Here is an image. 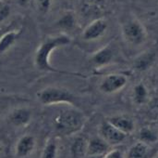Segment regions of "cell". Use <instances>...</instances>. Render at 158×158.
Listing matches in <instances>:
<instances>
[{
  "instance_id": "1",
  "label": "cell",
  "mask_w": 158,
  "mask_h": 158,
  "mask_svg": "<svg viewBox=\"0 0 158 158\" xmlns=\"http://www.w3.org/2000/svg\"><path fill=\"white\" fill-rule=\"evenodd\" d=\"M71 38L66 34H60L55 36L46 38L41 43L36 49L34 55V63L38 70L44 72H54L59 74H66L54 68L50 63V55L57 47L67 46L70 44Z\"/></svg>"
},
{
  "instance_id": "2",
  "label": "cell",
  "mask_w": 158,
  "mask_h": 158,
  "mask_svg": "<svg viewBox=\"0 0 158 158\" xmlns=\"http://www.w3.org/2000/svg\"><path fill=\"white\" fill-rule=\"evenodd\" d=\"M86 121V117L76 106L63 109L55 119V128L58 134L71 135L80 131Z\"/></svg>"
},
{
  "instance_id": "3",
  "label": "cell",
  "mask_w": 158,
  "mask_h": 158,
  "mask_svg": "<svg viewBox=\"0 0 158 158\" xmlns=\"http://www.w3.org/2000/svg\"><path fill=\"white\" fill-rule=\"evenodd\" d=\"M39 102L44 105L69 104L76 106L78 98L69 90L57 87H48L40 90L37 94Z\"/></svg>"
},
{
  "instance_id": "4",
  "label": "cell",
  "mask_w": 158,
  "mask_h": 158,
  "mask_svg": "<svg viewBox=\"0 0 158 158\" xmlns=\"http://www.w3.org/2000/svg\"><path fill=\"white\" fill-rule=\"evenodd\" d=\"M122 36L129 45L141 47L147 40V32L139 20L131 19L123 24Z\"/></svg>"
},
{
  "instance_id": "5",
  "label": "cell",
  "mask_w": 158,
  "mask_h": 158,
  "mask_svg": "<svg viewBox=\"0 0 158 158\" xmlns=\"http://www.w3.org/2000/svg\"><path fill=\"white\" fill-rule=\"evenodd\" d=\"M128 84V77L122 74H110L103 78L99 89L105 94H113L123 89Z\"/></svg>"
},
{
  "instance_id": "6",
  "label": "cell",
  "mask_w": 158,
  "mask_h": 158,
  "mask_svg": "<svg viewBox=\"0 0 158 158\" xmlns=\"http://www.w3.org/2000/svg\"><path fill=\"white\" fill-rule=\"evenodd\" d=\"M99 137H101L110 146L121 143L127 137L126 134L118 129L107 120L102 122L99 127Z\"/></svg>"
},
{
  "instance_id": "7",
  "label": "cell",
  "mask_w": 158,
  "mask_h": 158,
  "mask_svg": "<svg viewBox=\"0 0 158 158\" xmlns=\"http://www.w3.org/2000/svg\"><path fill=\"white\" fill-rule=\"evenodd\" d=\"M108 23L104 19H97L92 21L82 32V39L85 41H94L101 38L107 31Z\"/></svg>"
},
{
  "instance_id": "8",
  "label": "cell",
  "mask_w": 158,
  "mask_h": 158,
  "mask_svg": "<svg viewBox=\"0 0 158 158\" xmlns=\"http://www.w3.org/2000/svg\"><path fill=\"white\" fill-rule=\"evenodd\" d=\"M116 57L115 48L111 45H106L93 54L91 62L94 66L100 68L110 64Z\"/></svg>"
},
{
  "instance_id": "9",
  "label": "cell",
  "mask_w": 158,
  "mask_h": 158,
  "mask_svg": "<svg viewBox=\"0 0 158 158\" xmlns=\"http://www.w3.org/2000/svg\"><path fill=\"white\" fill-rule=\"evenodd\" d=\"M107 121L126 135L131 134L135 130V123L131 117L125 115H116L109 117Z\"/></svg>"
},
{
  "instance_id": "10",
  "label": "cell",
  "mask_w": 158,
  "mask_h": 158,
  "mask_svg": "<svg viewBox=\"0 0 158 158\" xmlns=\"http://www.w3.org/2000/svg\"><path fill=\"white\" fill-rule=\"evenodd\" d=\"M110 145L101 137L94 138L87 143L86 156H106L110 150Z\"/></svg>"
},
{
  "instance_id": "11",
  "label": "cell",
  "mask_w": 158,
  "mask_h": 158,
  "mask_svg": "<svg viewBox=\"0 0 158 158\" xmlns=\"http://www.w3.org/2000/svg\"><path fill=\"white\" fill-rule=\"evenodd\" d=\"M35 146V140L30 135H25L19 139L16 146V154L19 157L29 156Z\"/></svg>"
},
{
  "instance_id": "12",
  "label": "cell",
  "mask_w": 158,
  "mask_h": 158,
  "mask_svg": "<svg viewBox=\"0 0 158 158\" xmlns=\"http://www.w3.org/2000/svg\"><path fill=\"white\" fill-rule=\"evenodd\" d=\"M31 118V110L26 108L16 109L9 115L10 122L17 127L27 125L30 122Z\"/></svg>"
},
{
  "instance_id": "13",
  "label": "cell",
  "mask_w": 158,
  "mask_h": 158,
  "mask_svg": "<svg viewBox=\"0 0 158 158\" xmlns=\"http://www.w3.org/2000/svg\"><path fill=\"white\" fill-rule=\"evenodd\" d=\"M156 53L154 51H146L139 55L134 61V68L137 71L143 72L148 70L154 63Z\"/></svg>"
},
{
  "instance_id": "14",
  "label": "cell",
  "mask_w": 158,
  "mask_h": 158,
  "mask_svg": "<svg viewBox=\"0 0 158 158\" xmlns=\"http://www.w3.org/2000/svg\"><path fill=\"white\" fill-rule=\"evenodd\" d=\"M19 36V32L17 30H11L4 32L0 35V55L6 52L16 43Z\"/></svg>"
},
{
  "instance_id": "15",
  "label": "cell",
  "mask_w": 158,
  "mask_h": 158,
  "mask_svg": "<svg viewBox=\"0 0 158 158\" xmlns=\"http://www.w3.org/2000/svg\"><path fill=\"white\" fill-rule=\"evenodd\" d=\"M140 142L150 145L155 144L158 142V129L152 126H146L140 129L139 131Z\"/></svg>"
},
{
  "instance_id": "16",
  "label": "cell",
  "mask_w": 158,
  "mask_h": 158,
  "mask_svg": "<svg viewBox=\"0 0 158 158\" xmlns=\"http://www.w3.org/2000/svg\"><path fill=\"white\" fill-rule=\"evenodd\" d=\"M77 17L73 11H66L56 21V26L63 30H72L76 27Z\"/></svg>"
},
{
  "instance_id": "17",
  "label": "cell",
  "mask_w": 158,
  "mask_h": 158,
  "mask_svg": "<svg viewBox=\"0 0 158 158\" xmlns=\"http://www.w3.org/2000/svg\"><path fill=\"white\" fill-rule=\"evenodd\" d=\"M132 98L137 105H143L148 102L149 99V93L147 90V88L145 85L143 83L137 84L133 88V93H132Z\"/></svg>"
},
{
  "instance_id": "18",
  "label": "cell",
  "mask_w": 158,
  "mask_h": 158,
  "mask_svg": "<svg viewBox=\"0 0 158 158\" xmlns=\"http://www.w3.org/2000/svg\"><path fill=\"white\" fill-rule=\"evenodd\" d=\"M149 151V145L139 142L133 144L128 151L127 158H146Z\"/></svg>"
},
{
  "instance_id": "19",
  "label": "cell",
  "mask_w": 158,
  "mask_h": 158,
  "mask_svg": "<svg viewBox=\"0 0 158 158\" xmlns=\"http://www.w3.org/2000/svg\"><path fill=\"white\" fill-rule=\"evenodd\" d=\"M87 143L82 139H78L72 144V154L76 157H82L86 156L87 152Z\"/></svg>"
},
{
  "instance_id": "20",
  "label": "cell",
  "mask_w": 158,
  "mask_h": 158,
  "mask_svg": "<svg viewBox=\"0 0 158 158\" xmlns=\"http://www.w3.org/2000/svg\"><path fill=\"white\" fill-rule=\"evenodd\" d=\"M11 13V7L8 2L1 0L0 1V24L4 22Z\"/></svg>"
},
{
  "instance_id": "21",
  "label": "cell",
  "mask_w": 158,
  "mask_h": 158,
  "mask_svg": "<svg viewBox=\"0 0 158 158\" xmlns=\"http://www.w3.org/2000/svg\"><path fill=\"white\" fill-rule=\"evenodd\" d=\"M56 155V143L54 142H47L43 153V158H55Z\"/></svg>"
},
{
  "instance_id": "22",
  "label": "cell",
  "mask_w": 158,
  "mask_h": 158,
  "mask_svg": "<svg viewBox=\"0 0 158 158\" xmlns=\"http://www.w3.org/2000/svg\"><path fill=\"white\" fill-rule=\"evenodd\" d=\"M149 112H150V115L158 120V97L156 98H154L153 100H151L149 102Z\"/></svg>"
},
{
  "instance_id": "23",
  "label": "cell",
  "mask_w": 158,
  "mask_h": 158,
  "mask_svg": "<svg viewBox=\"0 0 158 158\" xmlns=\"http://www.w3.org/2000/svg\"><path fill=\"white\" fill-rule=\"evenodd\" d=\"M52 0H36L37 7L42 13H46L51 7Z\"/></svg>"
},
{
  "instance_id": "24",
  "label": "cell",
  "mask_w": 158,
  "mask_h": 158,
  "mask_svg": "<svg viewBox=\"0 0 158 158\" xmlns=\"http://www.w3.org/2000/svg\"><path fill=\"white\" fill-rule=\"evenodd\" d=\"M105 158H124V156H123V154L121 153V151L116 149V150L109 151L105 156Z\"/></svg>"
},
{
  "instance_id": "25",
  "label": "cell",
  "mask_w": 158,
  "mask_h": 158,
  "mask_svg": "<svg viewBox=\"0 0 158 158\" xmlns=\"http://www.w3.org/2000/svg\"><path fill=\"white\" fill-rule=\"evenodd\" d=\"M16 1H17V3H18L19 6L25 7V6H27V5L29 4V1H30V0H16Z\"/></svg>"
},
{
  "instance_id": "26",
  "label": "cell",
  "mask_w": 158,
  "mask_h": 158,
  "mask_svg": "<svg viewBox=\"0 0 158 158\" xmlns=\"http://www.w3.org/2000/svg\"><path fill=\"white\" fill-rule=\"evenodd\" d=\"M86 158H105V156H86Z\"/></svg>"
},
{
  "instance_id": "27",
  "label": "cell",
  "mask_w": 158,
  "mask_h": 158,
  "mask_svg": "<svg viewBox=\"0 0 158 158\" xmlns=\"http://www.w3.org/2000/svg\"><path fill=\"white\" fill-rule=\"evenodd\" d=\"M3 108H4V106H3L2 104H0V115H1V113H2V111H3Z\"/></svg>"
},
{
  "instance_id": "28",
  "label": "cell",
  "mask_w": 158,
  "mask_h": 158,
  "mask_svg": "<svg viewBox=\"0 0 158 158\" xmlns=\"http://www.w3.org/2000/svg\"><path fill=\"white\" fill-rule=\"evenodd\" d=\"M1 149H2V148H1V145H0V152H1Z\"/></svg>"
},
{
  "instance_id": "29",
  "label": "cell",
  "mask_w": 158,
  "mask_h": 158,
  "mask_svg": "<svg viewBox=\"0 0 158 158\" xmlns=\"http://www.w3.org/2000/svg\"><path fill=\"white\" fill-rule=\"evenodd\" d=\"M154 158H158V156H156V157H154Z\"/></svg>"
},
{
  "instance_id": "30",
  "label": "cell",
  "mask_w": 158,
  "mask_h": 158,
  "mask_svg": "<svg viewBox=\"0 0 158 158\" xmlns=\"http://www.w3.org/2000/svg\"><path fill=\"white\" fill-rule=\"evenodd\" d=\"M3 34V33H0V35H1V34Z\"/></svg>"
}]
</instances>
